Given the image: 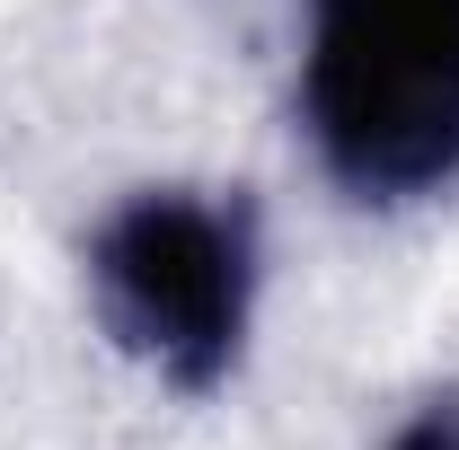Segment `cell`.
Here are the masks:
<instances>
[{
  "label": "cell",
  "mask_w": 459,
  "mask_h": 450,
  "mask_svg": "<svg viewBox=\"0 0 459 450\" xmlns=\"http://www.w3.org/2000/svg\"><path fill=\"white\" fill-rule=\"evenodd\" d=\"M300 115L344 195L406 203L459 177V0H318Z\"/></svg>",
  "instance_id": "obj_1"
},
{
  "label": "cell",
  "mask_w": 459,
  "mask_h": 450,
  "mask_svg": "<svg viewBox=\"0 0 459 450\" xmlns=\"http://www.w3.org/2000/svg\"><path fill=\"white\" fill-rule=\"evenodd\" d=\"M89 291L107 336L151 362L169 389L204 397L238 371L247 300H256V221L247 203L151 186L115 203L89 238Z\"/></svg>",
  "instance_id": "obj_2"
},
{
  "label": "cell",
  "mask_w": 459,
  "mask_h": 450,
  "mask_svg": "<svg viewBox=\"0 0 459 450\" xmlns=\"http://www.w3.org/2000/svg\"><path fill=\"white\" fill-rule=\"evenodd\" d=\"M389 450H459V397H424L389 433Z\"/></svg>",
  "instance_id": "obj_3"
}]
</instances>
